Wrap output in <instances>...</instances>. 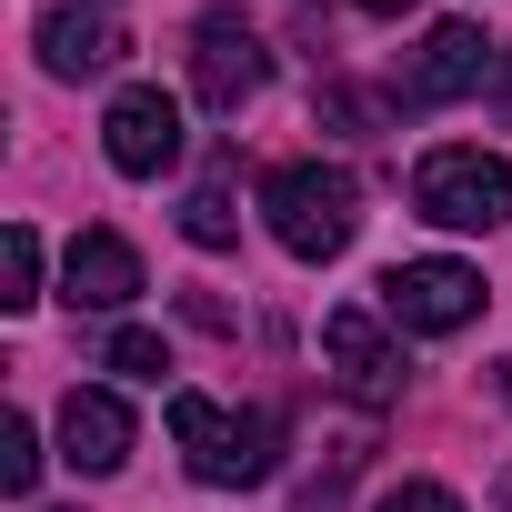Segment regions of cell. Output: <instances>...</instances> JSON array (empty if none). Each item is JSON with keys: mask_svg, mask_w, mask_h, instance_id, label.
Returning a JSON list of instances; mask_svg holds the SVG:
<instances>
[{"mask_svg": "<svg viewBox=\"0 0 512 512\" xmlns=\"http://www.w3.org/2000/svg\"><path fill=\"white\" fill-rule=\"evenodd\" d=\"M262 221L292 262H342L352 231H362V191L342 161H272L262 171Z\"/></svg>", "mask_w": 512, "mask_h": 512, "instance_id": "cell-1", "label": "cell"}, {"mask_svg": "<svg viewBox=\"0 0 512 512\" xmlns=\"http://www.w3.org/2000/svg\"><path fill=\"white\" fill-rule=\"evenodd\" d=\"M171 442L191 462V482L211 492H241L282 462V412H221L211 392H171Z\"/></svg>", "mask_w": 512, "mask_h": 512, "instance_id": "cell-2", "label": "cell"}, {"mask_svg": "<svg viewBox=\"0 0 512 512\" xmlns=\"http://www.w3.org/2000/svg\"><path fill=\"white\" fill-rule=\"evenodd\" d=\"M412 211L442 221V231H502V221H512V161H492V151H472V141H442V151H422V171H412Z\"/></svg>", "mask_w": 512, "mask_h": 512, "instance_id": "cell-3", "label": "cell"}, {"mask_svg": "<svg viewBox=\"0 0 512 512\" xmlns=\"http://www.w3.org/2000/svg\"><path fill=\"white\" fill-rule=\"evenodd\" d=\"M262 81H272V51H262V31H251L241 11H201L191 21V91H201V111L241 121L251 101H262Z\"/></svg>", "mask_w": 512, "mask_h": 512, "instance_id": "cell-4", "label": "cell"}, {"mask_svg": "<svg viewBox=\"0 0 512 512\" xmlns=\"http://www.w3.org/2000/svg\"><path fill=\"white\" fill-rule=\"evenodd\" d=\"M482 272L472 262H392L382 272V322H402V332H462V322H482Z\"/></svg>", "mask_w": 512, "mask_h": 512, "instance_id": "cell-5", "label": "cell"}, {"mask_svg": "<svg viewBox=\"0 0 512 512\" xmlns=\"http://www.w3.org/2000/svg\"><path fill=\"white\" fill-rule=\"evenodd\" d=\"M101 151H111V171H131V181H161V171L181 161V101H171L161 81H131V91H111V111H101Z\"/></svg>", "mask_w": 512, "mask_h": 512, "instance_id": "cell-6", "label": "cell"}, {"mask_svg": "<svg viewBox=\"0 0 512 512\" xmlns=\"http://www.w3.org/2000/svg\"><path fill=\"white\" fill-rule=\"evenodd\" d=\"M322 362H332V382H342V392H352L362 412H392V402H402V352H392L382 312L342 302V312L322 322Z\"/></svg>", "mask_w": 512, "mask_h": 512, "instance_id": "cell-7", "label": "cell"}, {"mask_svg": "<svg viewBox=\"0 0 512 512\" xmlns=\"http://www.w3.org/2000/svg\"><path fill=\"white\" fill-rule=\"evenodd\" d=\"M492 41H482V21H432L422 31V51H412V71H402V101H462V91H492Z\"/></svg>", "mask_w": 512, "mask_h": 512, "instance_id": "cell-8", "label": "cell"}, {"mask_svg": "<svg viewBox=\"0 0 512 512\" xmlns=\"http://www.w3.org/2000/svg\"><path fill=\"white\" fill-rule=\"evenodd\" d=\"M61 302L71 312H131L141 302V251L121 231H81L71 262H61Z\"/></svg>", "mask_w": 512, "mask_h": 512, "instance_id": "cell-9", "label": "cell"}, {"mask_svg": "<svg viewBox=\"0 0 512 512\" xmlns=\"http://www.w3.org/2000/svg\"><path fill=\"white\" fill-rule=\"evenodd\" d=\"M31 51H41V71H51V81H101V71H121V51H131V41H121L101 11H71V0H61V11H41Z\"/></svg>", "mask_w": 512, "mask_h": 512, "instance_id": "cell-10", "label": "cell"}, {"mask_svg": "<svg viewBox=\"0 0 512 512\" xmlns=\"http://www.w3.org/2000/svg\"><path fill=\"white\" fill-rule=\"evenodd\" d=\"M61 462L71 472H121L131 462V402L121 392H71L61 402Z\"/></svg>", "mask_w": 512, "mask_h": 512, "instance_id": "cell-11", "label": "cell"}, {"mask_svg": "<svg viewBox=\"0 0 512 512\" xmlns=\"http://www.w3.org/2000/svg\"><path fill=\"white\" fill-rule=\"evenodd\" d=\"M181 231H191L201 251H231V241H241V201H231V161H211V171H201V191L181 201Z\"/></svg>", "mask_w": 512, "mask_h": 512, "instance_id": "cell-12", "label": "cell"}, {"mask_svg": "<svg viewBox=\"0 0 512 512\" xmlns=\"http://www.w3.org/2000/svg\"><path fill=\"white\" fill-rule=\"evenodd\" d=\"M0 302H11V312L41 302V231L31 221H11V241H0Z\"/></svg>", "mask_w": 512, "mask_h": 512, "instance_id": "cell-13", "label": "cell"}, {"mask_svg": "<svg viewBox=\"0 0 512 512\" xmlns=\"http://www.w3.org/2000/svg\"><path fill=\"white\" fill-rule=\"evenodd\" d=\"M41 482V432H31V412H11L0 422V492H31Z\"/></svg>", "mask_w": 512, "mask_h": 512, "instance_id": "cell-14", "label": "cell"}, {"mask_svg": "<svg viewBox=\"0 0 512 512\" xmlns=\"http://www.w3.org/2000/svg\"><path fill=\"white\" fill-rule=\"evenodd\" d=\"M111 372H131V382H161L171 372V342L161 332H111V352H101Z\"/></svg>", "mask_w": 512, "mask_h": 512, "instance_id": "cell-15", "label": "cell"}, {"mask_svg": "<svg viewBox=\"0 0 512 512\" xmlns=\"http://www.w3.org/2000/svg\"><path fill=\"white\" fill-rule=\"evenodd\" d=\"M322 121H332V131H372L382 111H372L362 91H342V81H322Z\"/></svg>", "mask_w": 512, "mask_h": 512, "instance_id": "cell-16", "label": "cell"}, {"mask_svg": "<svg viewBox=\"0 0 512 512\" xmlns=\"http://www.w3.org/2000/svg\"><path fill=\"white\" fill-rule=\"evenodd\" d=\"M372 512H462V502H452L442 482H392V492H382Z\"/></svg>", "mask_w": 512, "mask_h": 512, "instance_id": "cell-17", "label": "cell"}, {"mask_svg": "<svg viewBox=\"0 0 512 512\" xmlns=\"http://www.w3.org/2000/svg\"><path fill=\"white\" fill-rule=\"evenodd\" d=\"M492 101H502V111H512V51H502V61H492Z\"/></svg>", "mask_w": 512, "mask_h": 512, "instance_id": "cell-18", "label": "cell"}, {"mask_svg": "<svg viewBox=\"0 0 512 512\" xmlns=\"http://www.w3.org/2000/svg\"><path fill=\"white\" fill-rule=\"evenodd\" d=\"M352 11H372V21H402V11H412V0H352Z\"/></svg>", "mask_w": 512, "mask_h": 512, "instance_id": "cell-19", "label": "cell"}, {"mask_svg": "<svg viewBox=\"0 0 512 512\" xmlns=\"http://www.w3.org/2000/svg\"><path fill=\"white\" fill-rule=\"evenodd\" d=\"M492 512H512V462H502V482H492Z\"/></svg>", "mask_w": 512, "mask_h": 512, "instance_id": "cell-20", "label": "cell"}, {"mask_svg": "<svg viewBox=\"0 0 512 512\" xmlns=\"http://www.w3.org/2000/svg\"><path fill=\"white\" fill-rule=\"evenodd\" d=\"M492 392H502V402H512V362H492Z\"/></svg>", "mask_w": 512, "mask_h": 512, "instance_id": "cell-21", "label": "cell"}]
</instances>
